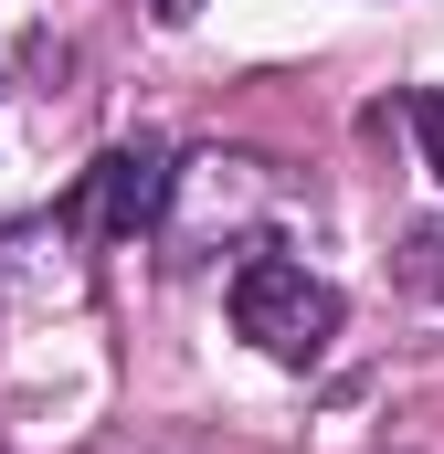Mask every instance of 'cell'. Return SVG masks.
<instances>
[{"label":"cell","mask_w":444,"mask_h":454,"mask_svg":"<svg viewBox=\"0 0 444 454\" xmlns=\"http://www.w3.org/2000/svg\"><path fill=\"white\" fill-rule=\"evenodd\" d=\"M191 11H202V0H159V21H191Z\"/></svg>","instance_id":"obj_4"},{"label":"cell","mask_w":444,"mask_h":454,"mask_svg":"<svg viewBox=\"0 0 444 454\" xmlns=\"http://www.w3.org/2000/svg\"><path fill=\"white\" fill-rule=\"evenodd\" d=\"M413 137H424V169L444 180V85L424 96V106H413Z\"/></svg>","instance_id":"obj_3"},{"label":"cell","mask_w":444,"mask_h":454,"mask_svg":"<svg viewBox=\"0 0 444 454\" xmlns=\"http://www.w3.org/2000/svg\"><path fill=\"white\" fill-rule=\"evenodd\" d=\"M170 212V148H107L96 169H85V232H107V243H127V232H148Z\"/></svg>","instance_id":"obj_2"},{"label":"cell","mask_w":444,"mask_h":454,"mask_svg":"<svg viewBox=\"0 0 444 454\" xmlns=\"http://www.w3.org/2000/svg\"><path fill=\"white\" fill-rule=\"evenodd\" d=\"M233 328L265 348V359L307 370V359L338 339V286L307 275L297 254H243V264H233Z\"/></svg>","instance_id":"obj_1"}]
</instances>
